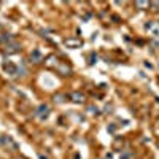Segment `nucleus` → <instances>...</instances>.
Returning a JSON list of instances; mask_svg holds the SVG:
<instances>
[{
    "label": "nucleus",
    "mask_w": 159,
    "mask_h": 159,
    "mask_svg": "<svg viewBox=\"0 0 159 159\" xmlns=\"http://www.w3.org/2000/svg\"><path fill=\"white\" fill-rule=\"evenodd\" d=\"M135 5L139 6V8H146V6H150V3L148 2H137Z\"/></svg>",
    "instance_id": "6e6552de"
},
{
    "label": "nucleus",
    "mask_w": 159,
    "mask_h": 159,
    "mask_svg": "<svg viewBox=\"0 0 159 159\" xmlns=\"http://www.w3.org/2000/svg\"><path fill=\"white\" fill-rule=\"evenodd\" d=\"M3 70L8 75H18V67L14 65L13 62H10V61H6V62L3 64Z\"/></svg>",
    "instance_id": "39448f33"
},
{
    "label": "nucleus",
    "mask_w": 159,
    "mask_h": 159,
    "mask_svg": "<svg viewBox=\"0 0 159 159\" xmlns=\"http://www.w3.org/2000/svg\"><path fill=\"white\" fill-rule=\"evenodd\" d=\"M68 99H70L72 102H75V103H83L84 102V96H83L81 92H70L68 94Z\"/></svg>",
    "instance_id": "423d86ee"
},
{
    "label": "nucleus",
    "mask_w": 159,
    "mask_h": 159,
    "mask_svg": "<svg viewBox=\"0 0 159 159\" xmlns=\"http://www.w3.org/2000/svg\"><path fill=\"white\" fill-rule=\"evenodd\" d=\"M54 100H56V102H64V96H54Z\"/></svg>",
    "instance_id": "1a4fd4ad"
},
{
    "label": "nucleus",
    "mask_w": 159,
    "mask_h": 159,
    "mask_svg": "<svg viewBox=\"0 0 159 159\" xmlns=\"http://www.w3.org/2000/svg\"><path fill=\"white\" fill-rule=\"evenodd\" d=\"M30 59H32V62L34 64H38V62H42L43 61V56H42V53L38 51V49H34L30 54Z\"/></svg>",
    "instance_id": "0eeeda50"
},
{
    "label": "nucleus",
    "mask_w": 159,
    "mask_h": 159,
    "mask_svg": "<svg viewBox=\"0 0 159 159\" xmlns=\"http://www.w3.org/2000/svg\"><path fill=\"white\" fill-rule=\"evenodd\" d=\"M19 45H18L16 42H10V43H6L5 45V53L6 54H14V53H18L19 51Z\"/></svg>",
    "instance_id": "20e7f679"
},
{
    "label": "nucleus",
    "mask_w": 159,
    "mask_h": 159,
    "mask_svg": "<svg viewBox=\"0 0 159 159\" xmlns=\"http://www.w3.org/2000/svg\"><path fill=\"white\" fill-rule=\"evenodd\" d=\"M35 116H38L40 119H46L49 116V107L46 103H42L37 110H35Z\"/></svg>",
    "instance_id": "f03ea898"
},
{
    "label": "nucleus",
    "mask_w": 159,
    "mask_h": 159,
    "mask_svg": "<svg viewBox=\"0 0 159 159\" xmlns=\"http://www.w3.org/2000/svg\"><path fill=\"white\" fill-rule=\"evenodd\" d=\"M0 145L10 151H18V143L10 135H0Z\"/></svg>",
    "instance_id": "f257e3e1"
},
{
    "label": "nucleus",
    "mask_w": 159,
    "mask_h": 159,
    "mask_svg": "<svg viewBox=\"0 0 159 159\" xmlns=\"http://www.w3.org/2000/svg\"><path fill=\"white\" fill-rule=\"evenodd\" d=\"M64 43H65L67 48H73V49L75 48H81L83 46V42L80 38H65V42Z\"/></svg>",
    "instance_id": "7ed1b4c3"
}]
</instances>
